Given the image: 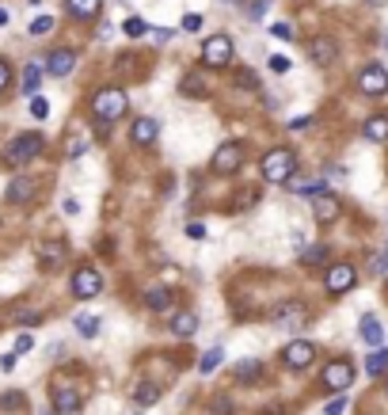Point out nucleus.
I'll return each instance as SVG.
<instances>
[{
  "label": "nucleus",
  "instance_id": "1",
  "mask_svg": "<svg viewBox=\"0 0 388 415\" xmlns=\"http://www.w3.org/2000/svg\"><path fill=\"white\" fill-rule=\"evenodd\" d=\"M259 172H263V179H267V183H290L293 172H297V152L293 149H271V152H263Z\"/></svg>",
  "mask_w": 388,
  "mask_h": 415
},
{
  "label": "nucleus",
  "instance_id": "2",
  "mask_svg": "<svg viewBox=\"0 0 388 415\" xmlns=\"http://www.w3.org/2000/svg\"><path fill=\"white\" fill-rule=\"evenodd\" d=\"M126 103H130V100H126V88H115V84H110V88H99V92L92 95V115H95L103 126H110L115 118L126 115Z\"/></svg>",
  "mask_w": 388,
  "mask_h": 415
},
{
  "label": "nucleus",
  "instance_id": "3",
  "mask_svg": "<svg viewBox=\"0 0 388 415\" xmlns=\"http://www.w3.org/2000/svg\"><path fill=\"white\" fill-rule=\"evenodd\" d=\"M42 149H46V137L42 134H19V137H12V145L0 152V164L4 168H19V164L35 160Z\"/></svg>",
  "mask_w": 388,
  "mask_h": 415
},
{
  "label": "nucleus",
  "instance_id": "4",
  "mask_svg": "<svg viewBox=\"0 0 388 415\" xmlns=\"http://www.w3.org/2000/svg\"><path fill=\"white\" fill-rule=\"evenodd\" d=\"M232 58H236V46H232L229 35H214L202 42V61L209 69H225V65H232Z\"/></svg>",
  "mask_w": 388,
  "mask_h": 415
},
{
  "label": "nucleus",
  "instance_id": "5",
  "mask_svg": "<svg viewBox=\"0 0 388 415\" xmlns=\"http://www.w3.org/2000/svg\"><path fill=\"white\" fill-rule=\"evenodd\" d=\"M243 164V145H236V141H225V145L214 149V157H209V168L217 172V176H236Z\"/></svg>",
  "mask_w": 388,
  "mask_h": 415
},
{
  "label": "nucleus",
  "instance_id": "6",
  "mask_svg": "<svg viewBox=\"0 0 388 415\" xmlns=\"http://www.w3.org/2000/svg\"><path fill=\"white\" fill-rule=\"evenodd\" d=\"M320 381H324L327 392H347L354 385V366L347 362V358H335V362L324 366V374H320Z\"/></svg>",
  "mask_w": 388,
  "mask_h": 415
},
{
  "label": "nucleus",
  "instance_id": "7",
  "mask_svg": "<svg viewBox=\"0 0 388 415\" xmlns=\"http://www.w3.org/2000/svg\"><path fill=\"white\" fill-rule=\"evenodd\" d=\"M305 320H308V309L301 301H282L274 309V327H282V332H301Z\"/></svg>",
  "mask_w": 388,
  "mask_h": 415
},
{
  "label": "nucleus",
  "instance_id": "8",
  "mask_svg": "<svg viewBox=\"0 0 388 415\" xmlns=\"http://www.w3.org/2000/svg\"><path fill=\"white\" fill-rule=\"evenodd\" d=\"M354 282H358V270H354L350 263H335V267H327V275H324V290L331 293V298H339V293L354 290Z\"/></svg>",
  "mask_w": 388,
  "mask_h": 415
},
{
  "label": "nucleus",
  "instance_id": "9",
  "mask_svg": "<svg viewBox=\"0 0 388 415\" xmlns=\"http://www.w3.org/2000/svg\"><path fill=\"white\" fill-rule=\"evenodd\" d=\"M99 290H103V275H99L95 267H80V270L73 275V293H76L80 301H92Z\"/></svg>",
  "mask_w": 388,
  "mask_h": 415
},
{
  "label": "nucleus",
  "instance_id": "10",
  "mask_svg": "<svg viewBox=\"0 0 388 415\" xmlns=\"http://www.w3.org/2000/svg\"><path fill=\"white\" fill-rule=\"evenodd\" d=\"M35 259H38V267L46 270V275H53V270H61V263H65V244L61 240H38Z\"/></svg>",
  "mask_w": 388,
  "mask_h": 415
},
{
  "label": "nucleus",
  "instance_id": "11",
  "mask_svg": "<svg viewBox=\"0 0 388 415\" xmlns=\"http://www.w3.org/2000/svg\"><path fill=\"white\" fill-rule=\"evenodd\" d=\"M282 362L290 366V369H308L316 362V347L313 343H305V340H293V343H285V351H282Z\"/></svg>",
  "mask_w": 388,
  "mask_h": 415
},
{
  "label": "nucleus",
  "instance_id": "12",
  "mask_svg": "<svg viewBox=\"0 0 388 415\" xmlns=\"http://www.w3.org/2000/svg\"><path fill=\"white\" fill-rule=\"evenodd\" d=\"M358 92L362 95H384L388 92V69L381 65H365L358 73Z\"/></svg>",
  "mask_w": 388,
  "mask_h": 415
},
{
  "label": "nucleus",
  "instance_id": "13",
  "mask_svg": "<svg viewBox=\"0 0 388 415\" xmlns=\"http://www.w3.org/2000/svg\"><path fill=\"white\" fill-rule=\"evenodd\" d=\"M42 69H46L50 76H58V80H65V76L76 69V50H53V53H46Z\"/></svg>",
  "mask_w": 388,
  "mask_h": 415
},
{
  "label": "nucleus",
  "instance_id": "14",
  "mask_svg": "<svg viewBox=\"0 0 388 415\" xmlns=\"http://www.w3.org/2000/svg\"><path fill=\"white\" fill-rule=\"evenodd\" d=\"M308 53H313V61H316V65H331V61L339 58V46H335V38L316 35L313 42H308Z\"/></svg>",
  "mask_w": 388,
  "mask_h": 415
},
{
  "label": "nucleus",
  "instance_id": "15",
  "mask_svg": "<svg viewBox=\"0 0 388 415\" xmlns=\"http://www.w3.org/2000/svg\"><path fill=\"white\" fill-rule=\"evenodd\" d=\"M175 301V290L172 286H149L145 290V309L149 312H168Z\"/></svg>",
  "mask_w": 388,
  "mask_h": 415
},
{
  "label": "nucleus",
  "instance_id": "16",
  "mask_svg": "<svg viewBox=\"0 0 388 415\" xmlns=\"http://www.w3.org/2000/svg\"><path fill=\"white\" fill-rule=\"evenodd\" d=\"M157 134H160V118H137L134 130H130V141L134 145H152Z\"/></svg>",
  "mask_w": 388,
  "mask_h": 415
},
{
  "label": "nucleus",
  "instance_id": "17",
  "mask_svg": "<svg viewBox=\"0 0 388 415\" xmlns=\"http://www.w3.org/2000/svg\"><path fill=\"white\" fill-rule=\"evenodd\" d=\"M313 217L320 225H331L339 217V199L335 194H316V202H313Z\"/></svg>",
  "mask_w": 388,
  "mask_h": 415
},
{
  "label": "nucleus",
  "instance_id": "18",
  "mask_svg": "<svg viewBox=\"0 0 388 415\" xmlns=\"http://www.w3.org/2000/svg\"><path fill=\"white\" fill-rule=\"evenodd\" d=\"M358 335H362V343H369V347H381L384 343V324L377 320V316H362V324H358Z\"/></svg>",
  "mask_w": 388,
  "mask_h": 415
},
{
  "label": "nucleus",
  "instance_id": "19",
  "mask_svg": "<svg viewBox=\"0 0 388 415\" xmlns=\"http://www.w3.org/2000/svg\"><path fill=\"white\" fill-rule=\"evenodd\" d=\"M80 404H84V396L76 389H58V392H53V411H61V415L80 411Z\"/></svg>",
  "mask_w": 388,
  "mask_h": 415
},
{
  "label": "nucleus",
  "instance_id": "20",
  "mask_svg": "<svg viewBox=\"0 0 388 415\" xmlns=\"http://www.w3.org/2000/svg\"><path fill=\"white\" fill-rule=\"evenodd\" d=\"M362 134H365V141L384 145V141H388V115H369V118H365V126H362Z\"/></svg>",
  "mask_w": 388,
  "mask_h": 415
},
{
  "label": "nucleus",
  "instance_id": "21",
  "mask_svg": "<svg viewBox=\"0 0 388 415\" xmlns=\"http://www.w3.org/2000/svg\"><path fill=\"white\" fill-rule=\"evenodd\" d=\"M194 332H198V316H194L191 309H183V312L172 316V335H179V340H191Z\"/></svg>",
  "mask_w": 388,
  "mask_h": 415
},
{
  "label": "nucleus",
  "instance_id": "22",
  "mask_svg": "<svg viewBox=\"0 0 388 415\" xmlns=\"http://www.w3.org/2000/svg\"><path fill=\"white\" fill-rule=\"evenodd\" d=\"M65 8H69V16H76V19H95L103 12V0H65Z\"/></svg>",
  "mask_w": 388,
  "mask_h": 415
},
{
  "label": "nucleus",
  "instance_id": "23",
  "mask_svg": "<svg viewBox=\"0 0 388 415\" xmlns=\"http://www.w3.org/2000/svg\"><path fill=\"white\" fill-rule=\"evenodd\" d=\"M293 194H308V199H316V194H327V179H290L285 183Z\"/></svg>",
  "mask_w": 388,
  "mask_h": 415
},
{
  "label": "nucleus",
  "instance_id": "24",
  "mask_svg": "<svg viewBox=\"0 0 388 415\" xmlns=\"http://www.w3.org/2000/svg\"><path fill=\"white\" fill-rule=\"evenodd\" d=\"M365 374H369V377L388 374V347H377V351L365 358Z\"/></svg>",
  "mask_w": 388,
  "mask_h": 415
},
{
  "label": "nucleus",
  "instance_id": "25",
  "mask_svg": "<svg viewBox=\"0 0 388 415\" xmlns=\"http://www.w3.org/2000/svg\"><path fill=\"white\" fill-rule=\"evenodd\" d=\"M42 73H46V69H42L38 61L23 69V92H27V100H31V95H38V88H42Z\"/></svg>",
  "mask_w": 388,
  "mask_h": 415
},
{
  "label": "nucleus",
  "instance_id": "26",
  "mask_svg": "<svg viewBox=\"0 0 388 415\" xmlns=\"http://www.w3.org/2000/svg\"><path fill=\"white\" fill-rule=\"evenodd\" d=\"M31 194H35V183H31V179H16L12 187H8V202L19 206V202H27Z\"/></svg>",
  "mask_w": 388,
  "mask_h": 415
},
{
  "label": "nucleus",
  "instance_id": "27",
  "mask_svg": "<svg viewBox=\"0 0 388 415\" xmlns=\"http://www.w3.org/2000/svg\"><path fill=\"white\" fill-rule=\"evenodd\" d=\"M301 263H305V267H324V263H327V244L301 248Z\"/></svg>",
  "mask_w": 388,
  "mask_h": 415
},
{
  "label": "nucleus",
  "instance_id": "28",
  "mask_svg": "<svg viewBox=\"0 0 388 415\" xmlns=\"http://www.w3.org/2000/svg\"><path fill=\"white\" fill-rule=\"evenodd\" d=\"M99 324H103L99 316H88V312L76 316V332H80L84 340H95V335H99Z\"/></svg>",
  "mask_w": 388,
  "mask_h": 415
},
{
  "label": "nucleus",
  "instance_id": "29",
  "mask_svg": "<svg viewBox=\"0 0 388 415\" xmlns=\"http://www.w3.org/2000/svg\"><path fill=\"white\" fill-rule=\"evenodd\" d=\"M221 362H225V351H221V347H214V351L202 354V362H198V374H214Z\"/></svg>",
  "mask_w": 388,
  "mask_h": 415
},
{
  "label": "nucleus",
  "instance_id": "30",
  "mask_svg": "<svg viewBox=\"0 0 388 415\" xmlns=\"http://www.w3.org/2000/svg\"><path fill=\"white\" fill-rule=\"evenodd\" d=\"M160 400V389L157 385H149V381H145V385H137V392H134V404H141V408H149V404H157Z\"/></svg>",
  "mask_w": 388,
  "mask_h": 415
},
{
  "label": "nucleus",
  "instance_id": "31",
  "mask_svg": "<svg viewBox=\"0 0 388 415\" xmlns=\"http://www.w3.org/2000/svg\"><path fill=\"white\" fill-rule=\"evenodd\" d=\"M23 404H27V396H23V392H19V389H8L4 396H0V411H19V408H23Z\"/></svg>",
  "mask_w": 388,
  "mask_h": 415
},
{
  "label": "nucleus",
  "instance_id": "32",
  "mask_svg": "<svg viewBox=\"0 0 388 415\" xmlns=\"http://www.w3.org/2000/svg\"><path fill=\"white\" fill-rule=\"evenodd\" d=\"M179 92H187V95H194V100H202L206 95V84H202V76H183V84H179Z\"/></svg>",
  "mask_w": 388,
  "mask_h": 415
},
{
  "label": "nucleus",
  "instance_id": "33",
  "mask_svg": "<svg viewBox=\"0 0 388 415\" xmlns=\"http://www.w3.org/2000/svg\"><path fill=\"white\" fill-rule=\"evenodd\" d=\"M12 316H16V324H23V327H35V324H42V312H38V309H16Z\"/></svg>",
  "mask_w": 388,
  "mask_h": 415
},
{
  "label": "nucleus",
  "instance_id": "34",
  "mask_svg": "<svg viewBox=\"0 0 388 415\" xmlns=\"http://www.w3.org/2000/svg\"><path fill=\"white\" fill-rule=\"evenodd\" d=\"M27 31H31V38H46L50 31H53V19H50V16H38V19H35V23H31Z\"/></svg>",
  "mask_w": 388,
  "mask_h": 415
},
{
  "label": "nucleus",
  "instance_id": "35",
  "mask_svg": "<svg viewBox=\"0 0 388 415\" xmlns=\"http://www.w3.org/2000/svg\"><path fill=\"white\" fill-rule=\"evenodd\" d=\"M122 31H126L130 38H141V35H145V31H149V23H145V19H137V16H130L126 23H122Z\"/></svg>",
  "mask_w": 388,
  "mask_h": 415
},
{
  "label": "nucleus",
  "instance_id": "36",
  "mask_svg": "<svg viewBox=\"0 0 388 415\" xmlns=\"http://www.w3.org/2000/svg\"><path fill=\"white\" fill-rule=\"evenodd\" d=\"M236 377H240V381H255V377H259V362H255V358L240 362V366H236Z\"/></svg>",
  "mask_w": 388,
  "mask_h": 415
},
{
  "label": "nucleus",
  "instance_id": "37",
  "mask_svg": "<svg viewBox=\"0 0 388 415\" xmlns=\"http://www.w3.org/2000/svg\"><path fill=\"white\" fill-rule=\"evenodd\" d=\"M31 115H35V118H46V115H50V103L42 100V95H31Z\"/></svg>",
  "mask_w": 388,
  "mask_h": 415
},
{
  "label": "nucleus",
  "instance_id": "38",
  "mask_svg": "<svg viewBox=\"0 0 388 415\" xmlns=\"http://www.w3.org/2000/svg\"><path fill=\"white\" fill-rule=\"evenodd\" d=\"M31 347H35V335H31V332H19V335H16V354H27Z\"/></svg>",
  "mask_w": 388,
  "mask_h": 415
},
{
  "label": "nucleus",
  "instance_id": "39",
  "mask_svg": "<svg viewBox=\"0 0 388 415\" xmlns=\"http://www.w3.org/2000/svg\"><path fill=\"white\" fill-rule=\"evenodd\" d=\"M271 73H290V58H285V53H274V58H271Z\"/></svg>",
  "mask_w": 388,
  "mask_h": 415
},
{
  "label": "nucleus",
  "instance_id": "40",
  "mask_svg": "<svg viewBox=\"0 0 388 415\" xmlns=\"http://www.w3.org/2000/svg\"><path fill=\"white\" fill-rule=\"evenodd\" d=\"M271 35H274V38H285V42H293V27H290V23H274V27H271Z\"/></svg>",
  "mask_w": 388,
  "mask_h": 415
},
{
  "label": "nucleus",
  "instance_id": "41",
  "mask_svg": "<svg viewBox=\"0 0 388 415\" xmlns=\"http://www.w3.org/2000/svg\"><path fill=\"white\" fill-rule=\"evenodd\" d=\"M183 31H191V35H194V31H202V16H198V12L183 16Z\"/></svg>",
  "mask_w": 388,
  "mask_h": 415
},
{
  "label": "nucleus",
  "instance_id": "42",
  "mask_svg": "<svg viewBox=\"0 0 388 415\" xmlns=\"http://www.w3.org/2000/svg\"><path fill=\"white\" fill-rule=\"evenodd\" d=\"M342 411H347V396H335V400L324 408V415H342Z\"/></svg>",
  "mask_w": 388,
  "mask_h": 415
},
{
  "label": "nucleus",
  "instance_id": "43",
  "mask_svg": "<svg viewBox=\"0 0 388 415\" xmlns=\"http://www.w3.org/2000/svg\"><path fill=\"white\" fill-rule=\"evenodd\" d=\"M8 84H12V65H8V61H0V92H4Z\"/></svg>",
  "mask_w": 388,
  "mask_h": 415
},
{
  "label": "nucleus",
  "instance_id": "44",
  "mask_svg": "<svg viewBox=\"0 0 388 415\" xmlns=\"http://www.w3.org/2000/svg\"><path fill=\"white\" fill-rule=\"evenodd\" d=\"M187 236H191V240H202V236H206V228L198 225V221H191V225H187Z\"/></svg>",
  "mask_w": 388,
  "mask_h": 415
},
{
  "label": "nucleus",
  "instance_id": "45",
  "mask_svg": "<svg viewBox=\"0 0 388 415\" xmlns=\"http://www.w3.org/2000/svg\"><path fill=\"white\" fill-rule=\"evenodd\" d=\"M308 126H313V118H308V115H301V118H293V122H290V130H308Z\"/></svg>",
  "mask_w": 388,
  "mask_h": 415
},
{
  "label": "nucleus",
  "instance_id": "46",
  "mask_svg": "<svg viewBox=\"0 0 388 415\" xmlns=\"http://www.w3.org/2000/svg\"><path fill=\"white\" fill-rule=\"evenodd\" d=\"M0 369H4V374H12V369H16V354H4V358H0Z\"/></svg>",
  "mask_w": 388,
  "mask_h": 415
},
{
  "label": "nucleus",
  "instance_id": "47",
  "mask_svg": "<svg viewBox=\"0 0 388 415\" xmlns=\"http://www.w3.org/2000/svg\"><path fill=\"white\" fill-rule=\"evenodd\" d=\"M373 267H377V275H384V278H388V259H384V256H377V259H373Z\"/></svg>",
  "mask_w": 388,
  "mask_h": 415
},
{
  "label": "nucleus",
  "instance_id": "48",
  "mask_svg": "<svg viewBox=\"0 0 388 415\" xmlns=\"http://www.w3.org/2000/svg\"><path fill=\"white\" fill-rule=\"evenodd\" d=\"M65 214L76 217V214H80V202H76V199H65Z\"/></svg>",
  "mask_w": 388,
  "mask_h": 415
},
{
  "label": "nucleus",
  "instance_id": "49",
  "mask_svg": "<svg viewBox=\"0 0 388 415\" xmlns=\"http://www.w3.org/2000/svg\"><path fill=\"white\" fill-rule=\"evenodd\" d=\"M8 23V8H0V27H4Z\"/></svg>",
  "mask_w": 388,
  "mask_h": 415
},
{
  "label": "nucleus",
  "instance_id": "50",
  "mask_svg": "<svg viewBox=\"0 0 388 415\" xmlns=\"http://www.w3.org/2000/svg\"><path fill=\"white\" fill-rule=\"evenodd\" d=\"M225 4H240V0H225Z\"/></svg>",
  "mask_w": 388,
  "mask_h": 415
},
{
  "label": "nucleus",
  "instance_id": "51",
  "mask_svg": "<svg viewBox=\"0 0 388 415\" xmlns=\"http://www.w3.org/2000/svg\"><path fill=\"white\" fill-rule=\"evenodd\" d=\"M384 50H388V35H384Z\"/></svg>",
  "mask_w": 388,
  "mask_h": 415
},
{
  "label": "nucleus",
  "instance_id": "52",
  "mask_svg": "<svg viewBox=\"0 0 388 415\" xmlns=\"http://www.w3.org/2000/svg\"><path fill=\"white\" fill-rule=\"evenodd\" d=\"M384 392H388V381H384Z\"/></svg>",
  "mask_w": 388,
  "mask_h": 415
}]
</instances>
